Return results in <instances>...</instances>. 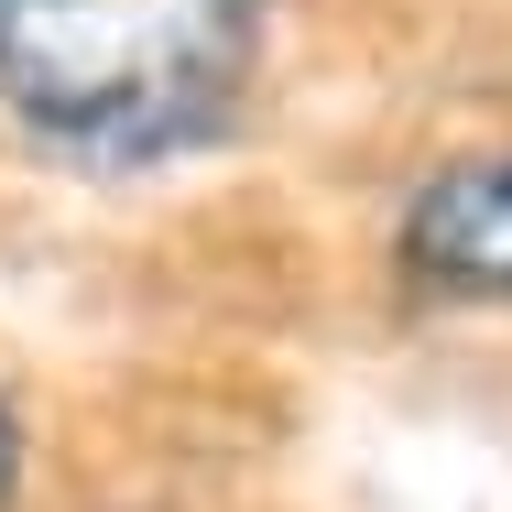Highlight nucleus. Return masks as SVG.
<instances>
[{
  "label": "nucleus",
  "instance_id": "f257e3e1",
  "mask_svg": "<svg viewBox=\"0 0 512 512\" xmlns=\"http://www.w3.org/2000/svg\"><path fill=\"white\" fill-rule=\"evenodd\" d=\"M262 55V0H0V99L77 164L207 142Z\"/></svg>",
  "mask_w": 512,
  "mask_h": 512
},
{
  "label": "nucleus",
  "instance_id": "f03ea898",
  "mask_svg": "<svg viewBox=\"0 0 512 512\" xmlns=\"http://www.w3.org/2000/svg\"><path fill=\"white\" fill-rule=\"evenodd\" d=\"M404 262L436 295H512V153H469L404 207Z\"/></svg>",
  "mask_w": 512,
  "mask_h": 512
},
{
  "label": "nucleus",
  "instance_id": "7ed1b4c3",
  "mask_svg": "<svg viewBox=\"0 0 512 512\" xmlns=\"http://www.w3.org/2000/svg\"><path fill=\"white\" fill-rule=\"evenodd\" d=\"M11 469H22V447H11V404H0V502H11Z\"/></svg>",
  "mask_w": 512,
  "mask_h": 512
}]
</instances>
